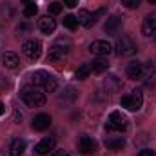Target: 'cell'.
<instances>
[{
	"mask_svg": "<svg viewBox=\"0 0 156 156\" xmlns=\"http://www.w3.org/2000/svg\"><path fill=\"white\" fill-rule=\"evenodd\" d=\"M20 98L26 102L27 107H42L45 104V94L37 85H24L20 89Z\"/></svg>",
	"mask_w": 156,
	"mask_h": 156,
	"instance_id": "6da1fadb",
	"label": "cell"
},
{
	"mask_svg": "<svg viewBox=\"0 0 156 156\" xmlns=\"http://www.w3.org/2000/svg\"><path fill=\"white\" fill-rule=\"evenodd\" d=\"M105 147L109 151H122L125 147V140L123 136H109L105 138Z\"/></svg>",
	"mask_w": 156,
	"mask_h": 156,
	"instance_id": "e0dca14e",
	"label": "cell"
},
{
	"mask_svg": "<svg viewBox=\"0 0 156 156\" xmlns=\"http://www.w3.org/2000/svg\"><path fill=\"white\" fill-rule=\"evenodd\" d=\"M38 29L42 31V33H45V35L55 33V29H56V20H55L53 16H49V15L42 16V18L38 20Z\"/></svg>",
	"mask_w": 156,
	"mask_h": 156,
	"instance_id": "30bf717a",
	"label": "cell"
},
{
	"mask_svg": "<svg viewBox=\"0 0 156 156\" xmlns=\"http://www.w3.org/2000/svg\"><path fill=\"white\" fill-rule=\"evenodd\" d=\"M22 120H24V113L16 107V109L13 111V122H15V123H22Z\"/></svg>",
	"mask_w": 156,
	"mask_h": 156,
	"instance_id": "83f0119b",
	"label": "cell"
},
{
	"mask_svg": "<svg viewBox=\"0 0 156 156\" xmlns=\"http://www.w3.org/2000/svg\"><path fill=\"white\" fill-rule=\"evenodd\" d=\"M49 13L51 15H60L62 13V4L60 2H51L49 4Z\"/></svg>",
	"mask_w": 156,
	"mask_h": 156,
	"instance_id": "4316f807",
	"label": "cell"
},
{
	"mask_svg": "<svg viewBox=\"0 0 156 156\" xmlns=\"http://www.w3.org/2000/svg\"><path fill=\"white\" fill-rule=\"evenodd\" d=\"M120 78L116 75H107V76L104 78V89H105V93L107 94H113V93H116L118 89H120Z\"/></svg>",
	"mask_w": 156,
	"mask_h": 156,
	"instance_id": "7c38bea8",
	"label": "cell"
},
{
	"mask_svg": "<svg viewBox=\"0 0 156 156\" xmlns=\"http://www.w3.org/2000/svg\"><path fill=\"white\" fill-rule=\"evenodd\" d=\"M96 149H98V145H96V142H94L91 136H87V134L80 136V140H78V153H80V154H83V156L94 154Z\"/></svg>",
	"mask_w": 156,
	"mask_h": 156,
	"instance_id": "9c48e42d",
	"label": "cell"
},
{
	"mask_svg": "<svg viewBox=\"0 0 156 156\" xmlns=\"http://www.w3.org/2000/svg\"><path fill=\"white\" fill-rule=\"evenodd\" d=\"M64 5L73 9V7H76V5H78V0H64Z\"/></svg>",
	"mask_w": 156,
	"mask_h": 156,
	"instance_id": "1f68e13d",
	"label": "cell"
},
{
	"mask_svg": "<svg viewBox=\"0 0 156 156\" xmlns=\"http://www.w3.org/2000/svg\"><path fill=\"white\" fill-rule=\"evenodd\" d=\"M31 83L37 85V87H42L44 93H55L56 87H58V82L53 75H49L47 71L40 69V71H35L31 75Z\"/></svg>",
	"mask_w": 156,
	"mask_h": 156,
	"instance_id": "7a4b0ae2",
	"label": "cell"
},
{
	"mask_svg": "<svg viewBox=\"0 0 156 156\" xmlns=\"http://www.w3.org/2000/svg\"><path fill=\"white\" fill-rule=\"evenodd\" d=\"M24 16H27V18H31V16H35L37 13H38V5L35 4V2H29V4H26L24 5Z\"/></svg>",
	"mask_w": 156,
	"mask_h": 156,
	"instance_id": "d4e9b609",
	"label": "cell"
},
{
	"mask_svg": "<svg viewBox=\"0 0 156 156\" xmlns=\"http://www.w3.org/2000/svg\"><path fill=\"white\" fill-rule=\"evenodd\" d=\"M2 62H4V66H5L7 69H16V67L20 66L18 55H15V53H11V51H7V53L2 55Z\"/></svg>",
	"mask_w": 156,
	"mask_h": 156,
	"instance_id": "ac0fdd59",
	"label": "cell"
},
{
	"mask_svg": "<svg viewBox=\"0 0 156 156\" xmlns=\"http://www.w3.org/2000/svg\"><path fill=\"white\" fill-rule=\"evenodd\" d=\"M26 29H29V26H27V24H22V26L16 29V31H18V33H22V31H26Z\"/></svg>",
	"mask_w": 156,
	"mask_h": 156,
	"instance_id": "836d02e7",
	"label": "cell"
},
{
	"mask_svg": "<svg viewBox=\"0 0 156 156\" xmlns=\"http://www.w3.org/2000/svg\"><path fill=\"white\" fill-rule=\"evenodd\" d=\"M7 151H9V156H22L24 151H26V142L22 138H13L9 142Z\"/></svg>",
	"mask_w": 156,
	"mask_h": 156,
	"instance_id": "8fae6325",
	"label": "cell"
},
{
	"mask_svg": "<svg viewBox=\"0 0 156 156\" xmlns=\"http://www.w3.org/2000/svg\"><path fill=\"white\" fill-rule=\"evenodd\" d=\"M76 98V91L73 89V87H67L66 91H64V94L60 96V102H73Z\"/></svg>",
	"mask_w": 156,
	"mask_h": 156,
	"instance_id": "484cf974",
	"label": "cell"
},
{
	"mask_svg": "<svg viewBox=\"0 0 156 156\" xmlns=\"http://www.w3.org/2000/svg\"><path fill=\"white\" fill-rule=\"evenodd\" d=\"M89 53L94 55V56H98V58H105V56H109L113 53V45L107 40H94L89 45Z\"/></svg>",
	"mask_w": 156,
	"mask_h": 156,
	"instance_id": "52a82bcc",
	"label": "cell"
},
{
	"mask_svg": "<svg viewBox=\"0 0 156 156\" xmlns=\"http://www.w3.org/2000/svg\"><path fill=\"white\" fill-rule=\"evenodd\" d=\"M129 125V120L123 113L120 111H113L109 118H107V123H105V131L107 133H123Z\"/></svg>",
	"mask_w": 156,
	"mask_h": 156,
	"instance_id": "3957f363",
	"label": "cell"
},
{
	"mask_svg": "<svg viewBox=\"0 0 156 156\" xmlns=\"http://www.w3.org/2000/svg\"><path fill=\"white\" fill-rule=\"evenodd\" d=\"M89 66H91V73H94V75H102V73H105V71L109 69V64H107V60H104V58H96V60H93Z\"/></svg>",
	"mask_w": 156,
	"mask_h": 156,
	"instance_id": "44dd1931",
	"label": "cell"
},
{
	"mask_svg": "<svg viewBox=\"0 0 156 156\" xmlns=\"http://www.w3.org/2000/svg\"><path fill=\"white\" fill-rule=\"evenodd\" d=\"M69 51H71V44L67 40H58L49 47V56L47 58L51 62H58V60H64L69 55Z\"/></svg>",
	"mask_w": 156,
	"mask_h": 156,
	"instance_id": "5b68a950",
	"label": "cell"
},
{
	"mask_svg": "<svg viewBox=\"0 0 156 156\" xmlns=\"http://www.w3.org/2000/svg\"><path fill=\"white\" fill-rule=\"evenodd\" d=\"M154 38H156V35H154Z\"/></svg>",
	"mask_w": 156,
	"mask_h": 156,
	"instance_id": "74e56055",
	"label": "cell"
},
{
	"mask_svg": "<svg viewBox=\"0 0 156 156\" xmlns=\"http://www.w3.org/2000/svg\"><path fill=\"white\" fill-rule=\"evenodd\" d=\"M120 27H122V18H120V16H109V18H105L104 31H105L107 35H115Z\"/></svg>",
	"mask_w": 156,
	"mask_h": 156,
	"instance_id": "2e32d148",
	"label": "cell"
},
{
	"mask_svg": "<svg viewBox=\"0 0 156 156\" xmlns=\"http://www.w3.org/2000/svg\"><path fill=\"white\" fill-rule=\"evenodd\" d=\"M140 78H144V82L147 83V85H151L153 83V80H154V64H145L144 66V71H142V76Z\"/></svg>",
	"mask_w": 156,
	"mask_h": 156,
	"instance_id": "7402d4cb",
	"label": "cell"
},
{
	"mask_svg": "<svg viewBox=\"0 0 156 156\" xmlns=\"http://www.w3.org/2000/svg\"><path fill=\"white\" fill-rule=\"evenodd\" d=\"M78 24L80 26H83V27H91V26H94L96 22H94V18H93V13H89V11H85V9H80L78 11Z\"/></svg>",
	"mask_w": 156,
	"mask_h": 156,
	"instance_id": "ffe728a7",
	"label": "cell"
},
{
	"mask_svg": "<svg viewBox=\"0 0 156 156\" xmlns=\"http://www.w3.org/2000/svg\"><path fill=\"white\" fill-rule=\"evenodd\" d=\"M89 75H91V66H89V64H82L76 69V73H75V76H76L78 80H85Z\"/></svg>",
	"mask_w": 156,
	"mask_h": 156,
	"instance_id": "cb8c5ba5",
	"label": "cell"
},
{
	"mask_svg": "<svg viewBox=\"0 0 156 156\" xmlns=\"http://www.w3.org/2000/svg\"><path fill=\"white\" fill-rule=\"evenodd\" d=\"M22 53L29 58V60H38L40 55H42V44H40V40H27V42H24V45H22Z\"/></svg>",
	"mask_w": 156,
	"mask_h": 156,
	"instance_id": "ba28073f",
	"label": "cell"
},
{
	"mask_svg": "<svg viewBox=\"0 0 156 156\" xmlns=\"http://www.w3.org/2000/svg\"><path fill=\"white\" fill-rule=\"evenodd\" d=\"M49 125H51V116L45 113H40L33 118V129L35 131H45Z\"/></svg>",
	"mask_w": 156,
	"mask_h": 156,
	"instance_id": "9a60e30c",
	"label": "cell"
},
{
	"mask_svg": "<svg viewBox=\"0 0 156 156\" xmlns=\"http://www.w3.org/2000/svg\"><path fill=\"white\" fill-rule=\"evenodd\" d=\"M4 113H5V105H4V104H2V102H0V116H2V115H4Z\"/></svg>",
	"mask_w": 156,
	"mask_h": 156,
	"instance_id": "e575fe53",
	"label": "cell"
},
{
	"mask_svg": "<svg viewBox=\"0 0 156 156\" xmlns=\"http://www.w3.org/2000/svg\"><path fill=\"white\" fill-rule=\"evenodd\" d=\"M105 13H107V9H105V7H100V9H98L96 13H93V18H94V22H96V20L100 18V16H104Z\"/></svg>",
	"mask_w": 156,
	"mask_h": 156,
	"instance_id": "f546056e",
	"label": "cell"
},
{
	"mask_svg": "<svg viewBox=\"0 0 156 156\" xmlns=\"http://www.w3.org/2000/svg\"><path fill=\"white\" fill-rule=\"evenodd\" d=\"M115 49H116V53L120 56H133L138 47L129 37H120L115 44Z\"/></svg>",
	"mask_w": 156,
	"mask_h": 156,
	"instance_id": "8992f818",
	"label": "cell"
},
{
	"mask_svg": "<svg viewBox=\"0 0 156 156\" xmlns=\"http://www.w3.org/2000/svg\"><path fill=\"white\" fill-rule=\"evenodd\" d=\"M122 4L125 7H129V9H136L140 5V0H122Z\"/></svg>",
	"mask_w": 156,
	"mask_h": 156,
	"instance_id": "f1b7e54d",
	"label": "cell"
},
{
	"mask_svg": "<svg viewBox=\"0 0 156 156\" xmlns=\"http://www.w3.org/2000/svg\"><path fill=\"white\" fill-rule=\"evenodd\" d=\"M142 33L145 37H151V35H156V15H147L144 24H142Z\"/></svg>",
	"mask_w": 156,
	"mask_h": 156,
	"instance_id": "5bb4252c",
	"label": "cell"
},
{
	"mask_svg": "<svg viewBox=\"0 0 156 156\" xmlns=\"http://www.w3.org/2000/svg\"><path fill=\"white\" fill-rule=\"evenodd\" d=\"M142 104H144V93L140 89H134L131 94H125L120 100V105L125 107V109H129V111H140Z\"/></svg>",
	"mask_w": 156,
	"mask_h": 156,
	"instance_id": "277c9868",
	"label": "cell"
},
{
	"mask_svg": "<svg viewBox=\"0 0 156 156\" xmlns=\"http://www.w3.org/2000/svg\"><path fill=\"white\" fill-rule=\"evenodd\" d=\"M138 156H156V154H154L153 149H142V151L138 153Z\"/></svg>",
	"mask_w": 156,
	"mask_h": 156,
	"instance_id": "4dcf8cb0",
	"label": "cell"
},
{
	"mask_svg": "<svg viewBox=\"0 0 156 156\" xmlns=\"http://www.w3.org/2000/svg\"><path fill=\"white\" fill-rule=\"evenodd\" d=\"M149 2H151V4H156V0H149Z\"/></svg>",
	"mask_w": 156,
	"mask_h": 156,
	"instance_id": "8d00e7d4",
	"label": "cell"
},
{
	"mask_svg": "<svg viewBox=\"0 0 156 156\" xmlns=\"http://www.w3.org/2000/svg\"><path fill=\"white\" fill-rule=\"evenodd\" d=\"M142 71H144V64L142 62H138V60H134V62H131L129 66H127V76L131 78V80H136V78L142 76Z\"/></svg>",
	"mask_w": 156,
	"mask_h": 156,
	"instance_id": "d6986e66",
	"label": "cell"
},
{
	"mask_svg": "<svg viewBox=\"0 0 156 156\" xmlns=\"http://www.w3.org/2000/svg\"><path fill=\"white\" fill-rule=\"evenodd\" d=\"M22 2H26V4H29V2H31V0H22Z\"/></svg>",
	"mask_w": 156,
	"mask_h": 156,
	"instance_id": "d590c367",
	"label": "cell"
},
{
	"mask_svg": "<svg viewBox=\"0 0 156 156\" xmlns=\"http://www.w3.org/2000/svg\"><path fill=\"white\" fill-rule=\"evenodd\" d=\"M78 26H80V24H78V18L75 15H66V16H64V27H67L69 31H75Z\"/></svg>",
	"mask_w": 156,
	"mask_h": 156,
	"instance_id": "603a6c76",
	"label": "cell"
},
{
	"mask_svg": "<svg viewBox=\"0 0 156 156\" xmlns=\"http://www.w3.org/2000/svg\"><path fill=\"white\" fill-rule=\"evenodd\" d=\"M53 147H55V138H44V140H40L38 144L35 145V153L38 156H44L47 154L49 151H53Z\"/></svg>",
	"mask_w": 156,
	"mask_h": 156,
	"instance_id": "4fadbf2b",
	"label": "cell"
},
{
	"mask_svg": "<svg viewBox=\"0 0 156 156\" xmlns=\"http://www.w3.org/2000/svg\"><path fill=\"white\" fill-rule=\"evenodd\" d=\"M51 156H69V153L64 151V149H56V151H53V154Z\"/></svg>",
	"mask_w": 156,
	"mask_h": 156,
	"instance_id": "d6a6232c",
	"label": "cell"
}]
</instances>
